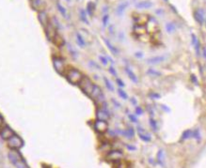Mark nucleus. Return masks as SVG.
Wrapping results in <instances>:
<instances>
[{
  "label": "nucleus",
  "mask_w": 206,
  "mask_h": 168,
  "mask_svg": "<svg viewBox=\"0 0 206 168\" xmlns=\"http://www.w3.org/2000/svg\"><path fill=\"white\" fill-rule=\"evenodd\" d=\"M112 102H113V104H114V105L117 108H122V104H120L118 101H116L115 99H112Z\"/></svg>",
  "instance_id": "nucleus-45"
},
{
  "label": "nucleus",
  "mask_w": 206,
  "mask_h": 168,
  "mask_svg": "<svg viewBox=\"0 0 206 168\" xmlns=\"http://www.w3.org/2000/svg\"><path fill=\"white\" fill-rule=\"evenodd\" d=\"M138 136L139 138L144 142H150L152 140L151 135L147 134L146 131L141 127V126H138Z\"/></svg>",
  "instance_id": "nucleus-13"
},
{
  "label": "nucleus",
  "mask_w": 206,
  "mask_h": 168,
  "mask_svg": "<svg viewBox=\"0 0 206 168\" xmlns=\"http://www.w3.org/2000/svg\"><path fill=\"white\" fill-rule=\"evenodd\" d=\"M56 8L59 9V12L61 13V14H62L63 16H64L65 18H68V15H67V11H66L65 8H64V7H62V6L60 5V3H59V2H56Z\"/></svg>",
  "instance_id": "nucleus-30"
},
{
  "label": "nucleus",
  "mask_w": 206,
  "mask_h": 168,
  "mask_svg": "<svg viewBox=\"0 0 206 168\" xmlns=\"http://www.w3.org/2000/svg\"><path fill=\"white\" fill-rule=\"evenodd\" d=\"M68 50H69V52H70V54H71V55H72L73 58L76 59L78 57V54H77L76 50L71 44H68Z\"/></svg>",
  "instance_id": "nucleus-25"
},
{
  "label": "nucleus",
  "mask_w": 206,
  "mask_h": 168,
  "mask_svg": "<svg viewBox=\"0 0 206 168\" xmlns=\"http://www.w3.org/2000/svg\"><path fill=\"white\" fill-rule=\"evenodd\" d=\"M156 13H157V14H159V15H163V14H164V10H156Z\"/></svg>",
  "instance_id": "nucleus-50"
},
{
  "label": "nucleus",
  "mask_w": 206,
  "mask_h": 168,
  "mask_svg": "<svg viewBox=\"0 0 206 168\" xmlns=\"http://www.w3.org/2000/svg\"><path fill=\"white\" fill-rule=\"evenodd\" d=\"M132 102H133L134 104H136V102H137L135 101V98H132Z\"/></svg>",
  "instance_id": "nucleus-53"
},
{
  "label": "nucleus",
  "mask_w": 206,
  "mask_h": 168,
  "mask_svg": "<svg viewBox=\"0 0 206 168\" xmlns=\"http://www.w3.org/2000/svg\"><path fill=\"white\" fill-rule=\"evenodd\" d=\"M99 60H100L101 64L104 65V66H106L108 64V58H106L105 57H104V55H99Z\"/></svg>",
  "instance_id": "nucleus-35"
},
{
  "label": "nucleus",
  "mask_w": 206,
  "mask_h": 168,
  "mask_svg": "<svg viewBox=\"0 0 206 168\" xmlns=\"http://www.w3.org/2000/svg\"><path fill=\"white\" fill-rule=\"evenodd\" d=\"M191 79L193 80V82H195V83H196V85H198V83H197V78L195 77V75H192V77H191Z\"/></svg>",
  "instance_id": "nucleus-51"
},
{
  "label": "nucleus",
  "mask_w": 206,
  "mask_h": 168,
  "mask_svg": "<svg viewBox=\"0 0 206 168\" xmlns=\"http://www.w3.org/2000/svg\"><path fill=\"white\" fill-rule=\"evenodd\" d=\"M156 161H157V163L164 166L165 165V153H164V150L163 149H160L157 153V156H156Z\"/></svg>",
  "instance_id": "nucleus-20"
},
{
  "label": "nucleus",
  "mask_w": 206,
  "mask_h": 168,
  "mask_svg": "<svg viewBox=\"0 0 206 168\" xmlns=\"http://www.w3.org/2000/svg\"><path fill=\"white\" fill-rule=\"evenodd\" d=\"M79 15H80L81 20L83 21L84 23H86L87 25L89 24V21H88V19H87V16H86V11H85L83 9L80 10V11H79Z\"/></svg>",
  "instance_id": "nucleus-32"
},
{
  "label": "nucleus",
  "mask_w": 206,
  "mask_h": 168,
  "mask_svg": "<svg viewBox=\"0 0 206 168\" xmlns=\"http://www.w3.org/2000/svg\"><path fill=\"white\" fill-rule=\"evenodd\" d=\"M128 116H129V119L131 120V122H134V123H138V118H137L136 115L129 114Z\"/></svg>",
  "instance_id": "nucleus-39"
},
{
  "label": "nucleus",
  "mask_w": 206,
  "mask_h": 168,
  "mask_svg": "<svg viewBox=\"0 0 206 168\" xmlns=\"http://www.w3.org/2000/svg\"><path fill=\"white\" fill-rule=\"evenodd\" d=\"M8 146L12 149H20L24 146V141L19 135L14 134L10 139H8Z\"/></svg>",
  "instance_id": "nucleus-2"
},
{
  "label": "nucleus",
  "mask_w": 206,
  "mask_h": 168,
  "mask_svg": "<svg viewBox=\"0 0 206 168\" xmlns=\"http://www.w3.org/2000/svg\"><path fill=\"white\" fill-rule=\"evenodd\" d=\"M116 168H127V164H126V163L120 161V162H118V164H117Z\"/></svg>",
  "instance_id": "nucleus-40"
},
{
  "label": "nucleus",
  "mask_w": 206,
  "mask_h": 168,
  "mask_svg": "<svg viewBox=\"0 0 206 168\" xmlns=\"http://www.w3.org/2000/svg\"><path fill=\"white\" fill-rule=\"evenodd\" d=\"M191 37H192V40H191V44H192L193 46L196 44V43L198 41V38L196 37L195 34H191Z\"/></svg>",
  "instance_id": "nucleus-44"
},
{
  "label": "nucleus",
  "mask_w": 206,
  "mask_h": 168,
  "mask_svg": "<svg viewBox=\"0 0 206 168\" xmlns=\"http://www.w3.org/2000/svg\"><path fill=\"white\" fill-rule=\"evenodd\" d=\"M122 134H123V135H124L126 138H128V139H133L135 136V131H134V129L132 127H129L127 130L123 131Z\"/></svg>",
  "instance_id": "nucleus-21"
},
{
  "label": "nucleus",
  "mask_w": 206,
  "mask_h": 168,
  "mask_svg": "<svg viewBox=\"0 0 206 168\" xmlns=\"http://www.w3.org/2000/svg\"><path fill=\"white\" fill-rule=\"evenodd\" d=\"M14 134V131L13 130L9 127V126H4V127L0 130V136H1L2 139L5 140H8L10 139L12 135Z\"/></svg>",
  "instance_id": "nucleus-7"
},
{
  "label": "nucleus",
  "mask_w": 206,
  "mask_h": 168,
  "mask_svg": "<svg viewBox=\"0 0 206 168\" xmlns=\"http://www.w3.org/2000/svg\"><path fill=\"white\" fill-rule=\"evenodd\" d=\"M108 23H109V15L108 14V13H105V14H104V16L102 17L103 28H105V27L108 25Z\"/></svg>",
  "instance_id": "nucleus-29"
},
{
  "label": "nucleus",
  "mask_w": 206,
  "mask_h": 168,
  "mask_svg": "<svg viewBox=\"0 0 206 168\" xmlns=\"http://www.w3.org/2000/svg\"><path fill=\"white\" fill-rule=\"evenodd\" d=\"M124 72H125V73H126L127 75H128L129 79H130L133 83H135V84H138V76H137L136 73H135V72L132 71V69H130L129 67L125 66V67H124Z\"/></svg>",
  "instance_id": "nucleus-14"
},
{
  "label": "nucleus",
  "mask_w": 206,
  "mask_h": 168,
  "mask_svg": "<svg viewBox=\"0 0 206 168\" xmlns=\"http://www.w3.org/2000/svg\"><path fill=\"white\" fill-rule=\"evenodd\" d=\"M175 30H176V25H175V23H173V22L167 23V25H166V31L168 34H172Z\"/></svg>",
  "instance_id": "nucleus-22"
},
{
  "label": "nucleus",
  "mask_w": 206,
  "mask_h": 168,
  "mask_svg": "<svg viewBox=\"0 0 206 168\" xmlns=\"http://www.w3.org/2000/svg\"><path fill=\"white\" fill-rule=\"evenodd\" d=\"M83 77L84 76L81 72L77 69H70L66 73L67 80L73 85H79Z\"/></svg>",
  "instance_id": "nucleus-1"
},
{
  "label": "nucleus",
  "mask_w": 206,
  "mask_h": 168,
  "mask_svg": "<svg viewBox=\"0 0 206 168\" xmlns=\"http://www.w3.org/2000/svg\"><path fill=\"white\" fill-rule=\"evenodd\" d=\"M151 97L153 98V100H158V99H160V95L157 94V93H155V92L152 93V94H151Z\"/></svg>",
  "instance_id": "nucleus-47"
},
{
  "label": "nucleus",
  "mask_w": 206,
  "mask_h": 168,
  "mask_svg": "<svg viewBox=\"0 0 206 168\" xmlns=\"http://www.w3.org/2000/svg\"><path fill=\"white\" fill-rule=\"evenodd\" d=\"M129 6V2L128 1H124V2H122L120 5H118V7L116 8L115 10V14L118 16V17H122L123 14H124V12L127 9V7Z\"/></svg>",
  "instance_id": "nucleus-10"
},
{
  "label": "nucleus",
  "mask_w": 206,
  "mask_h": 168,
  "mask_svg": "<svg viewBox=\"0 0 206 168\" xmlns=\"http://www.w3.org/2000/svg\"><path fill=\"white\" fill-rule=\"evenodd\" d=\"M104 41H105V45L108 46V50L110 51V53H111L113 55H114V57H118V55H120V51H119V49H118V48H117L114 44H113L109 40L104 38Z\"/></svg>",
  "instance_id": "nucleus-12"
},
{
  "label": "nucleus",
  "mask_w": 206,
  "mask_h": 168,
  "mask_svg": "<svg viewBox=\"0 0 206 168\" xmlns=\"http://www.w3.org/2000/svg\"><path fill=\"white\" fill-rule=\"evenodd\" d=\"M108 31H109V34L111 35L112 37H114L115 36V31H114V25H110L108 26Z\"/></svg>",
  "instance_id": "nucleus-43"
},
{
  "label": "nucleus",
  "mask_w": 206,
  "mask_h": 168,
  "mask_svg": "<svg viewBox=\"0 0 206 168\" xmlns=\"http://www.w3.org/2000/svg\"><path fill=\"white\" fill-rule=\"evenodd\" d=\"M93 127L94 130L99 134H105L108 131V123L105 120L96 119L93 123Z\"/></svg>",
  "instance_id": "nucleus-5"
},
{
  "label": "nucleus",
  "mask_w": 206,
  "mask_h": 168,
  "mask_svg": "<svg viewBox=\"0 0 206 168\" xmlns=\"http://www.w3.org/2000/svg\"><path fill=\"white\" fill-rule=\"evenodd\" d=\"M147 74L153 76V77H159L161 76V72H158L157 69H149L147 71Z\"/></svg>",
  "instance_id": "nucleus-26"
},
{
  "label": "nucleus",
  "mask_w": 206,
  "mask_h": 168,
  "mask_svg": "<svg viewBox=\"0 0 206 168\" xmlns=\"http://www.w3.org/2000/svg\"><path fill=\"white\" fill-rule=\"evenodd\" d=\"M89 96L94 100H97V99H99V98H101V96H103L102 88L99 87L98 85H96V84H93V87H92V89H91V92H90Z\"/></svg>",
  "instance_id": "nucleus-11"
},
{
  "label": "nucleus",
  "mask_w": 206,
  "mask_h": 168,
  "mask_svg": "<svg viewBox=\"0 0 206 168\" xmlns=\"http://www.w3.org/2000/svg\"><path fill=\"white\" fill-rule=\"evenodd\" d=\"M143 115V109L140 106H137L136 108V116H142Z\"/></svg>",
  "instance_id": "nucleus-42"
},
{
  "label": "nucleus",
  "mask_w": 206,
  "mask_h": 168,
  "mask_svg": "<svg viewBox=\"0 0 206 168\" xmlns=\"http://www.w3.org/2000/svg\"><path fill=\"white\" fill-rule=\"evenodd\" d=\"M106 158H108V161L110 162H115L118 163L120 161H123V153L120 150H111L108 151V155H106Z\"/></svg>",
  "instance_id": "nucleus-6"
},
{
  "label": "nucleus",
  "mask_w": 206,
  "mask_h": 168,
  "mask_svg": "<svg viewBox=\"0 0 206 168\" xmlns=\"http://www.w3.org/2000/svg\"><path fill=\"white\" fill-rule=\"evenodd\" d=\"M192 137V130H186L183 132L182 134V140H187Z\"/></svg>",
  "instance_id": "nucleus-28"
},
{
  "label": "nucleus",
  "mask_w": 206,
  "mask_h": 168,
  "mask_svg": "<svg viewBox=\"0 0 206 168\" xmlns=\"http://www.w3.org/2000/svg\"><path fill=\"white\" fill-rule=\"evenodd\" d=\"M194 18L198 23V25H203V24H204V11H203V10L200 9L197 11H195L194 12Z\"/></svg>",
  "instance_id": "nucleus-15"
},
{
  "label": "nucleus",
  "mask_w": 206,
  "mask_h": 168,
  "mask_svg": "<svg viewBox=\"0 0 206 168\" xmlns=\"http://www.w3.org/2000/svg\"><path fill=\"white\" fill-rule=\"evenodd\" d=\"M96 116H97V119H101V120L108 121V119L109 118V113L104 111L103 109H98L96 111Z\"/></svg>",
  "instance_id": "nucleus-17"
},
{
  "label": "nucleus",
  "mask_w": 206,
  "mask_h": 168,
  "mask_svg": "<svg viewBox=\"0 0 206 168\" xmlns=\"http://www.w3.org/2000/svg\"><path fill=\"white\" fill-rule=\"evenodd\" d=\"M38 17H39V21H40V23L41 24V25L45 27L48 25V16L46 14V12L45 11H41L39 13Z\"/></svg>",
  "instance_id": "nucleus-18"
},
{
  "label": "nucleus",
  "mask_w": 206,
  "mask_h": 168,
  "mask_svg": "<svg viewBox=\"0 0 206 168\" xmlns=\"http://www.w3.org/2000/svg\"><path fill=\"white\" fill-rule=\"evenodd\" d=\"M8 157H9L10 162H11L12 164H14V165H15V164L19 162V161L22 160V157L20 156V154H19V153H15V151H11V152L9 153Z\"/></svg>",
  "instance_id": "nucleus-16"
},
{
  "label": "nucleus",
  "mask_w": 206,
  "mask_h": 168,
  "mask_svg": "<svg viewBox=\"0 0 206 168\" xmlns=\"http://www.w3.org/2000/svg\"><path fill=\"white\" fill-rule=\"evenodd\" d=\"M4 127V118L2 117V116L0 115V130Z\"/></svg>",
  "instance_id": "nucleus-48"
},
{
  "label": "nucleus",
  "mask_w": 206,
  "mask_h": 168,
  "mask_svg": "<svg viewBox=\"0 0 206 168\" xmlns=\"http://www.w3.org/2000/svg\"><path fill=\"white\" fill-rule=\"evenodd\" d=\"M126 146H127V149H128L129 150H136V148H135V146H128V145H127Z\"/></svg>",
  "instance_id": "nucleus-49"
},
{
  "label": "nucleus",
  "mask_w": 206,
  "mask_h": 168,
  "mask_svg": "<svg viewBox=\"0 0 206 168\" xmlns=\"http://www.w3.org/2000/svg\"><path fill=\"white\" fill-rule=\"evenodd\" d=\"M53 65H54V68L56 69V72L59 73V74H63L65 72V61L64 59H63L62 57H56L53 58Z\"/></svg>",
  "instance_id": "nucleus-3"
},
{
  "label": "nucleus",
  "mask_w": 206,
  "mask_h": 168,
  "mask_svg": "<svg viewBox=\"0 0 206 168\" xmlns=\"http://www.w3.org/2000/svg\"><path fill=\"white\" fill-rule=\"evenodd\" d=\"M75 37H76V43L77 45L79 46L80 48H85L87 46V43L86 40H85L84 37H82V35L80 33H76L75 34Z\"/></svg>",
  "instance_id": "nucleus-19"
},
{
  "label": "nucleus",
  "mask_w": 206,
  "mask_h": 168,
  "mask_svg": "<svg viewBox=\"0 0 206 168\" xmlns=\"http://www.w3.org/2000/svg\"><path fill=\"white\" fill-rule=\"evenodd\" d=\"M162 108L164 109L166 112H169V109H168V108H167V106H165V105H162Z\"/></svg>",
  "instance_id": "nucleus-52"
},
{
  "label": "nucleus",
  "mask_w": 206,
  "mask_h": 168,
  "mask_svg": "<svg viewBox=\"0 0 206 168\" xmlns=\"http://www.w3.org/2000/svg\"><path fill=\"white\" fill-rule=\"evenodd\" d=\"M135 7L138 10H149L153 7V2L151 0H142V1H138Z\"/></svg>",
  "instance_id": "nucleus-8"
},
{
  "label": "nucleus",
  "mask_w": 206,
  "mask_h": 168,
  "mask_svg": "<svg viewBox=\"0 0 206 168\" xmlns=\"http://www.w3.org/2000/svg\"><path fill=\"white\" fill-rule=\"evenodd\" d=\"M79 86L81 87V89L83 90V91L88 94L89 96L90 95V92H91V89H92V87H93V83L91 82V80L89 78V77H83L81 82L79 83Z\"/></svg>",
  "instance_id": "nucleus-4"
},
{
  "label": "nucleus",
  "mask_w": 206,
  "mask_h": 168,
  "mask_svg": "<svg viewBox=\"0 0 206 168\" xmlns=\"http://www.w3.org/2000/svg\"><path fill=\"white\" fill-rule=\"evenodd\" d=\"M167 60V55H156V57H153L147 59L148 64H152V65H157L160 63L164 62Z\"/></svg>",
  "instance_id": "nucleus-9"
},
{
  "label": "nucleus",
  "mask_w": 206,
  "mask_h": 168,
  "mask_svg": "<svg viewBox=\"0 0 206 168\" xmlns=\"http://www.w3.org/2000/svg\"><path fill=\"white\" fill-rule=\"evenodd\" d=\"M89 66L91 67V68H93L94 69H97V71H100L101 69V67H100V65L98 64L97 62H95V61H89Z\"/></svg>",
  "instance_id": "nucleus-34"
},
{
  "label": "nucleus",
  "mask_w": 206,
  "mask_h": 168,
  "mask_svg": "<svg viewBox=\"0 0 206 168\" xmlns=\"http://www.w3.org/2000/svg\"><path fill=\"white\" fill-rule=\"evenodd\" d=\"M149 123H150V126L151 128L153 131H158V125H157V122H156L153 117H151L150 119H149Z\"/></svg>",
  "instance_id": "nucleus-27"
},
{
  "label": "nucleus",
  "mask_w": 206,
  "mask_h": 168,
  "mask_svg": "<svg viewBox=\"0 0 206 168\" xmlns=\"http://www.w3.org/2000/svg\"><path fill=\"white\" fill-rule=\"evenodd\" d=\"M93 9H94L93 4H92V3H89L88 6H87V12L89 13V16H92V10H93Z\"/></svg>",
  "instance_id": "nucleus-36"
},
{
  "label": "nucleus",
  "mask_w": 206,
  "mask_h": 168,
  "mask_svg": "<svg viewBox=\"0 0 206 168\" xmlns=\"http://www.w3.org/2000/svg\"><path fill=\"white\" fill-rule=\"evenodd\" d=\"M118 94H119V96L122 98L123 101H127V99H128V95H127V93L124 91L123 89H122V88H119L118 89Z\"/></svg>",
  "instance_id": "nucleus-31"
},
{
  "label": "nucleus",
  "mask_w": 206,
  "mask_h": 168,
  "mask_svg": "<svg viewBox=\"0 0 206 168\" xmlns=\"http://www.w3.org/2000/svg\"><path fill=\"white\" fill-rule=\"evenodd\" d=\"M104 82H105V87H106V88H108L109 91H111V92H114L115 91V87H114V86L112 85V83L106 78L105 76H104Z\"/></svg>",
  "instance_id": "nucleus-23"
},
{
  "label": "nucleus",
  "mask_w": 206,
  "mask_h": 168,
  "mask_svg": "<svg viewBox=\"0 0 206 168\" xmlns=\"http://www.w3.org/2000/svg\"><path fill=\"white\" fill-rule=\"evenodd\" d=\"M116 83L118 84V86L120 87H125V85H124V82L123 81V80H120L119 77H116Z\"/></svg>",
  "instance_id": "nucleus-41"
},
{
  "label": "nucleus",
  "mask_w": 206,
  "mask_h": 168,
  "mask_svg": "<svg viewBox=\"0 0 206 168\" xmlns=\"http://www.w3.org/2000/svg\"><path fill=\"white\" fill-rule=\"evenodd\" d=\"M195 46V51H196V54H197V55H198V57H200L201 55V41L198 40V41L196 43V44L194 45Z\"/></svg>",
  "instance_id": "nucleus-33"
},
{
  "label": "nucleus",
  "mask_w": 206,
  "mask_h": 168,
  "mask_svg": "<svg viewBox=\"0 0 206 168\" xmlns=\"http://www.w3.org/2000/svg\"><path fill=\"white\" fill-rule=\"evenodd\" d=\"M108 72L113 75V76H115V77H118V73H117V71L115 69V68L113 67V66H110L108 68Z\"/></svg>",
  "instance_id": "nucleus-38"
},
{
  "label": "nucleus",
  "mask_w": 206,
  "mask_h": 168,
  "mask_svg": "<svg viewBox=\"0 0 206 168\" xmlns=\"http://www.w3.org/2000/svg\"><path fill=\"white\" fill-rule=\"evenodd\" d=\"M15 166H16V168H28L27 165L25 164V162H24L23 160L19 161V162L15 164Z\"/></svg>",
  "instance_id": "nucleus-37"
},
{
  "label": "nucleus",
  "mask_w": 206,
  "mask_h": 168,
  "mask_svg": "<svg viewBox=\"0 0 206 168\" xmlns=\"http://www.w3.org/2000/svg\"><path fill=\"white\" fill-rule=\"evenodd\" d=\"M135 57L137 58H142L144 57V54L142 52H137V53H135Z\"/></svg>",
  "instance_id": "nucleus-46"
},
{
  "label": "nucleus",
  "mask_w": 206,
  "mask_h": 168,
  "mask_svg": "<svg viewBox=\"0 0 206 168\" xmlns=\"http://www.w3.org/2000/svg\"><path fill=\"white\" fill-rule=\"evenodd\" d=\"M192 137L195 138L197 141H201V130L200 129H196V130H192Z\"/></svg>",
  "instance_id": "nucleus-24"
}]
</instances>
